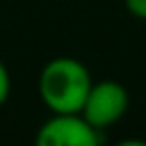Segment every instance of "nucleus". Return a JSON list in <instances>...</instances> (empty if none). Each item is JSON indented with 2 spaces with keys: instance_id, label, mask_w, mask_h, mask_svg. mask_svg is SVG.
Returning <instances> with one entry per match:
<instances>
[{
  "instance_id": "nucleus-1",
  "label": "nucleus",
  "mask_w": 146,
  "mask_h": 146,
  "mask_svg": "<svg viewBox=\"0 0 146 146\" xmlns=\"http://www.w3.org/2000/svg\"><path fill=\"white\" fill-rule=\"evenodd\" d=\"M91 82L94 80L89 68L80 59L62 55L46 62L39 73L36 89L41 103L50 110V114H64L82 110Z\"/></svg>"
},
{
  "instance_id": "nucleus-2",
  "label": "nucleus",
  "mask_w": 146,
  "mask_h": 146,
  "mask_svg": "<svg viewBox=\"0 0 146 146\" xmlns=\"http://www.w3.org/2000/svg\"><path fill=\"white\" fill-rule=\"evenodd\" d=\"M36 146H98L103 141V132L94 128L80 112L50 114L36 135Z\"/></svg>"
},
{
  "instance_id": "nucleus-3",
  "label": "nucleus",
  "mask_w": 146,
  "mask_h": 146,
  "mask_svg": "<svg viewBox=\"0 0 146 146\" xmlns=\"http://www.w3.org/2000/svg\"><path fill=\"white\" fill-rule=\"evenodd\" d=\"M128 105H130V98H128V91L121 82L100 80V82H91L80 114L94 128H98L103 132L105 128L119 123L125 116Z\"/></svg>"
},
{
  "instance_id": "nucleus-4",
  "label": "nucleus",
  "mask_w": 146,
  "mask_h": 146,
  "mask_svg": "<svg viewBox=\"0 0 146 146\" xmlns=\"http://www.w3.org/2000/svg\"><path fill=\"white\" fill-rule=\"evenodd\" d=\"M9 91H11V78H9V71H7L5 62L0 59V107L7 103Z\"/></svg>"
},
{
  "instance_id": "nucleus-5",
  "label": "nucleus",
  "mask_w": 146,
  "mask_h": 146,
  "mask_svg": "<svg viewBox=\"0 0 146 146\" xmlns=\"http://www.w3.org/2000/svg\"><path fill=\"white\" fill-rule=\"evenodd\" d=\"M123 2H125V9H128L135 18L146 21V0H123Z\"/></svg>"
}]
</instances>
